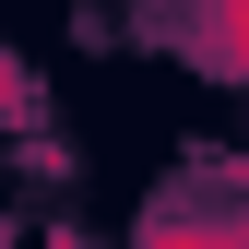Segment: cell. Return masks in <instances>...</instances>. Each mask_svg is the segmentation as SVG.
<instances>
[{
    "label": "cell",
    "instance_id": "6da1fadb",
    "mask_svg": "<svg viewBox=\"0 0 249 249\" xmlns=\"http://www.w3.org/2000/svg\"><path fill=\"white\" fill-rule=\"evenodd\" d=\"M154 249H249V226H237V213H166Z\"/></svg>",
    "mask_w": 249,
    "mask_h": 249
}]
</instances>
